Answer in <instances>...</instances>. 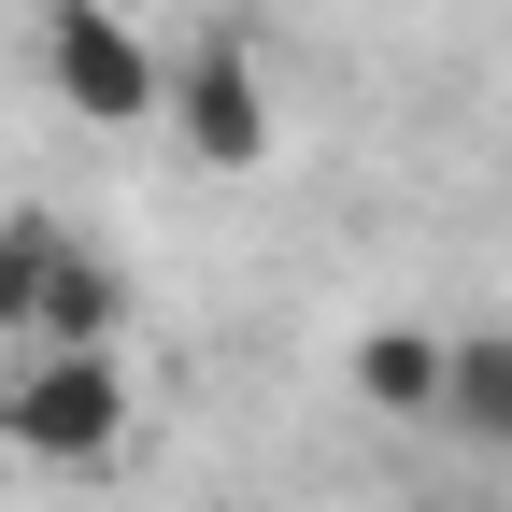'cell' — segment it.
I'll use <instances>...</instances> for the list:
<instances>
[{
    "instance_id": "obj_4",
    "label": "cell",
    "mask_w": 512,
    "mask_h": 512,
    "mask_svg": "<svg viewBox=\"0 0 512 512\" xmlns=\"http://www.w3.org/2000/svg\"><path fill=\"white\" fill-rule=\"evenodd\" d=\"M441 413H456L470 441H498V456H512V328L441 342Z\"/></svg>"
},
{
    "instance_id": "obj_1",
    "label": "cell",
    "mask_w": 512,
    "mask_h": 512,
    "mask_svg": "<svg viewBox=\"0 0 512 512\" xmlns=\"http://www.w3.org/2000/svg\"><path fill=\"white\" fill-rule=\"evenodd\" d=\"M0 441L43 456V470H100L114 441H128V356H15Z\"/></svg>"
},
{
    "instance_id": "obj_2",
    "label": "cell",
    "mask_w": 512,
    "mask_h": 512,
    "mask_svg": "<svg viewBox=\"0 0 512 512\" xmlns=\"http://www.w3.org/2000/svg\"><path fill=\"white\" fill-rule=\"evenodd\" d=\"M43 72H57V100H72L86 128H143L171 100V72L143 57V29H128L114 0H57L43 15Z\"/></svg>"
},
{
    "instance_id": "obj_3",
    "label": "cell",
    "mask_w": 512,
    "mask_h": 512,
    "mask_svg": "<svg viewBox=\"0 0 512 512\" xmlns=\"http://www.w3.org/2000/svg\"><path fill=\"white\" fill-rule=\"evenodd\" d=\"M157 114L185 128V157H200V171H256V157H271V86H256L242 29L185 43V72H171V100H157Z\"/></svg>"
},
{
    "instance_id": "obj_6",
    "label": "cell",
    "mask_w": 512,
    "mask_h": 512,
    "mask_svg": "<svg viewBox=\"0 0 512 512\" xmlns=\"http://www.w3.org/2000/svg\"><path fill=\"white\" fill-rule=\"evenodd\" d=\"M43 256H57V228L29 214V228H0V328L29 342V299H43Z\"/></svg>"
},
{
    "instance_id": "obj_5",
    "label": "cell",
    "mask_w": 512,
    "mask_h": 512,
    "mask_svg": "<svg viewBox=\"0 0 512 512\" xmlns=\"http://www.w3.org/2000/svg\"><path fill=\"white\" fill-rule=\"evenodd\" d=\"M356 399L370 413H441V342L427 328H370L356 342Z\"/></svg>"
}]
</instances>
